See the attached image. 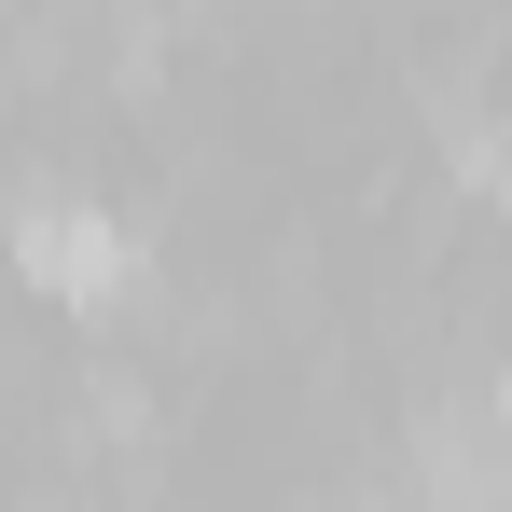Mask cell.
<instances>
[{
    "label": "cell",
    "instance_id": "1",
    "mask_svg": "<svg viewBox=\"0 0 512 512\" xmlns=\"http://www.w3.org/2000/svg\"><path fill=\"white\" fill-rule=\"evenodd\" d=\"M14 277L42 291V305H125L139 291V236L111 222V208H84V194H28L14 208Z\"/></svg>",
    "mask_w": 512,
    "mask_h": 512
}]
</instances>
